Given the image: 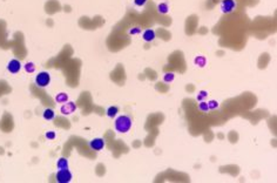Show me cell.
Listing matches in <instances>:
<instances>
[{"mask_svg":"<svg viewBox=\"0 0 277 183\" xmlns=\"http://www.w3.org/2000/svg\"><path fill=\"white\" fill-rule=\"evenodd\" d=\"M208 96V92L207 91H200L198 92V94L196 95V100L200 102V101H203L206 97Z\"/></svg>","mask_w":277,"mask_h":183,"instance_id":"e0dca14e","label":"cell"},{"mask_svg":"<svg viewBox=\"0 0 277 183\" xmlns=\"http://www.w3.org/2000/svg\"><path fill=\"white\" fill-rule=\"evenodd\" d=\"M24 68H25V70H26L27 73H34L35 72V64L34 62H26L25 64V66H24Z\"/></svg>","mask_w":277,"mask_h":183,"instance_id":"9a60e30c","label":"cell"},{"mask_svg":"<svg viewBox=\"0 0 277 183\" xmlns=\"http://www.w3.org/2000/svg\"><path fill=\"white\" fill-rule=\"evenodd\" d=\"M236 8V1L235 0H222L221 2V11L224 14H230L233 13Z\"/></svg>","mask_w":277,"mask_h":183,"instance_id":"277c9868","label":"cell"},{"mask_svg":"<svg viewBox=\"0 0 277 183\" xmlns=\"http://www.w3.org/2000/svg\"><path fill=\"white\" fill-rule=\"evenodd\" d=\"M55 176L59 183H69L73 180V175L69 169H58Z\"/></svg>","mask_w":277,"mask_h":183,"instance_id":"3957f363","label":"cell"},{"mask_svg":"<svg viewBox=\"0 0 277 183\" xmlns=\"http://www.w3.org/2000/svg\"><path fill=\"white\" fill-rule=\"evenodd\" d=\"M119 112H120V109H119L117 106H111V107H108L106 113H107V116L109 118H114L117 116Z\"/></svg>","mask_w":277,"mask_h":183,"instance_id":"9c48e42d","label":"cell"},{"mask_svg":"<svg viewBox=\"0 0 277 183\" xmlns=\"http://www.w3.org/2000/svg\"><path fill=\"white\" fill-rule=\"evenodd\" d=\"M45 137L47 139V140H54L55 137H57V134H55V132H53V130H48V132H46L45 133Z\"/></svg>","mask_w":277,"mask_h":183,"instance_id":"ffe728a7","label":"cell"},{"mask_svg":"<svg viewBox=\"0 0 277 183\" xmlns=\"http://www.w3.org/2000/svg\"><path fill=\"white\" fill-rule=\"evenodd\" d=\"M156 10H157V12L160 14H167L169 12V6H168L167 2H160L157 5V7H156Z\"/></svg>","mask_w":277,"mask_h":183,"instance_id":"4fadbf2b","label":"cell"},{"mask_svg":"<svg viewBox=\"0 0 277 183\" xmlns=\"http://www.w3.org/2000/svg\"><path fill=\"white\" fill-rule=\"evenodd\" d=\"M198 109H200L201 112H208V110H209L208 102H206V101H200V103H198Z\"/></svg>","mask_w":277,"mask_h":183,"instance_id":"d6986e66","label":"cell"},{"mask_svg":"<svg viewBox=\"0 0 277 183\" xmlns=\"http://www.w3.org/2000/svg\"><path fill=\"white\" fill-rule=\"evenodd\" d=\"M220 106V103L216 101V100H210V101H208V107H209V110L211 109V110H215V109H217Z\"/></svg>","mask_w":277,"mask_h":183,"instance_id":"ac0fdd59","label":"cell"},{"mask_svg":"<svg viewBox=\"0 0 277 183\" xmlns=\"http://www.w3.org/2000/svg\"><path fill=\"white\" fill-rule=\"evenodd\" d=\"M141 33V28L140 27H133L129 29V34L130 35H136V34H140Z\"/></svg>","mask_w":277,"mask_h":183,"instance_id":"44dd1931","label":"cell"},{"mask_svg":"<svg viewBox=\"0 0 277 183\" xmlns=\"http://www.w3.org/2000/svg\"><path fill=\"white\" fill-rule=\"evenodd\" d=\"M54 100H55V102L57 103L67 102V101H68V94H67V93H64V92H61V93H59V94L55 95Z\"/></svg>","mask_w":277,"mask_h":183,"instance_id":"8fae6325","label":"cell"},{"mask_svg":"<svg viewBox=\"0 0 277 183\" xmlns=\"http://www.w3.org/2000/svg\"><path fill=\"white\" fill-rule=\"evenodd\" d=\"M174 79H175V74H174V73H171V72H169V73H166L165 75H163V81L167 82V83L173 82Z\"/></svg>","mask_w":277,"mask_h":183,"instance_id":"2e32d148","label":"cell"},{"mask_svg":"<svg viewBox=\"0 0 277 183\" xmlns=\"http://www.w3.org/2000/svg\"><path fill=\"white\" fill-rule=\"evenodd\" d=\"M147 1L148 0H134V4H135V6H138V7H143L147 4Z\"/></svg>","mask_w":277,"mask_h":183,"instance_id":"7402d4cb","label":"cell"},{"mask_svg":"<svg viewBox=\"0 0 277 183\" xmlns=\"http://www.w3.org/2000/svg\"><path fill=\"white\" fill-rule=\"evenodd\" d=\"M105 140L101 137H95L89 141V148L94 151H101L105 148Z\"/></svg>","mask_w":277,"mask_h":183,"instance_id":"8992f818","label":"cell"},{"mask_svg":"<svg viewBox=\"0 0 277 183\" xmlns=\"http://www.w3.org/2000/svg\"><path fill=\"white\" fill-rule=\"evenodd\" d=\"M57 168L58 169H68V158L60 157L57 162Z\"/></svg>","mask_w":277,"mask_h":183,"instance_id":"7c38bea8","label":"cell"},{"mask_svg":"<svg viewBox=\"0 0 277 183\" xmlns=\"http://www.w3.org/2000/svg\"><path fill=\"white\" fill-rule=\"evenodd\" d=\"M194 62H195V65L198 66V67H204L206 66V64H207V59L203 56V55H198V56H196L195 58V60H194Z\"/></svg>","mask_w":277,"mask_h":183,"instance_id":"5bb4252c","label":"cell"},{"mask_svg":"<svg viewBox=\"0 0 277 183\" xmlns=\"http://www.w3.org/2000/svg\"><path fill=\"white\" fill-rule=\"evenodd\" d=\"M155 38H156V33L152 28H148V29H146L142 33V39H143L146 42H153L155 40Z\"/></svg>","mask_w":277,"mask_h":183,"instance_id":"ba28073f","label":"cell"},{"mask_svg":"<svg viewBox=\"0 0 277 183\" xmlns=\"http://www.w3.org/2000/svg\"><path fill=\"white\" fill-rule=\"evenodd\" d=\"M49 83H51V74L48 72H46V70L39 72L38 75L35 76V85L38 87H40V88H45Z\"/></svg>","mask_w":277,"mask_h":183,"instance_id":"7a4b0ae2","label":"cell"},{"mask_svg":"<svg viewBox=\"0 0 277 183\" xmlns=\"http://www.w3.org/2000/svg\"><path fill=\"white\" fill-rule=\"evenodd\" d=\"M133 126V121L132 118H129L128 115H120L115 118V122H114V128L117 133L120 134H126L128 133L130 128Z\"/></svg>","mask_w":277,"mask_h":183,"instance_id":"6da1fadb","label":"cell"},{"mask_svg":"<svg viewBox=\"0 0 277 183\" xmlns=\"http://www.w3.org/2000/svg\"><path fill=\"white\" fill-rule=\"evenodd\" d=\"M75 110H76V105L74 102H72V101H67V102H65L61 108H60V112L62 115L65 116H68V115H72V114L74 113Z\"/></svg>","mask_w":277,"mask_h":183,"instance_id":"5b68a950","label":"cell"},{"mask_svg":"<svg viewBox=\"0 0 277 183\" xmlns=\"http://www.w3.org/2000/svg\"><path fill=\"white\" fill-rule=\"evenodd\" d=\"M21 62L19 61V60L16 59H12L10 60V62L7 64V70L12 73V74H16V73H19L20 69H21Z\"/></svg>","mask_w":277,"mask_h":183,"instance_id":"52a82bcc","label":"cell"},{"mask_svg":"<svg viewBox=\"0 0 277 183\" xmlns=\"http://www.w3.org/2000/svg\"><path fill=\"white\" fill-rule=\"evenodd\" d=\"M43 118L47 121H51L55 118V112H54L52 108H46L43 112Z\"/></svg>","mask_w":277,"mask_h":183,"instance_id":"30bf717a","label":"cell"}]
</instances>
